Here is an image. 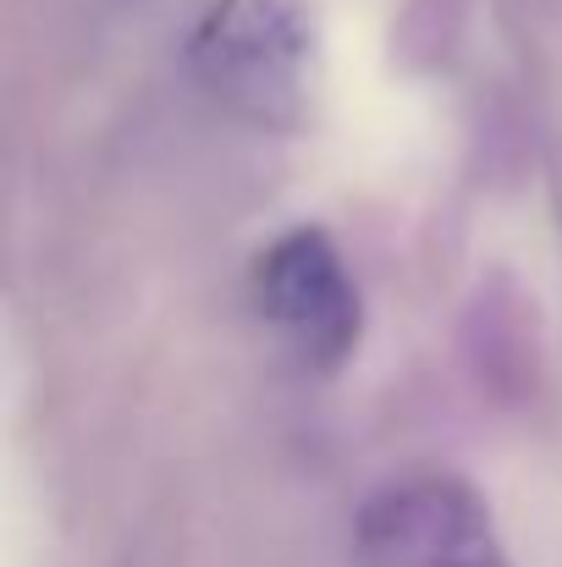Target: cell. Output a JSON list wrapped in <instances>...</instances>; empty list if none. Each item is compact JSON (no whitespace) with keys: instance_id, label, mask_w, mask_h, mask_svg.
I'll return each mask as SVG.
<instances>
[{"instance_id":"1","label":"cell","mask_w":562,"mask_h":567,"mask_svg":"<svg viewBox=\"0 0 562 567\" xmlns=\"http://www.w3.org/2000/svg\"><path fill=\"white\" fill-rule=\"evenodd\" d=\"M198 78L254 122H293L309 105L315 22L304 0H215L193 33Z\"/></svg>"},{"instance_id":"2","label":"cell","mask_w":562,"mask_h":567,"mask_svg":"<svg viewBox=\"0 0 562 567\" xmlns=\"http://www.w3.org/2000/svg\"><path fill=\"white\" fill-rule=\"evenodd\" d=\"M354 546L365 567H508L486 502L436 474L370 496Z\"/></svg>"},{"instance_id":"3","label":"cell","mask_w":562,"mask_h":567,"mask_svg":"<svg viewBox=\"0 0 562 567\" xmlns=\"http://www.w3.org/2000/svg\"><path fill=\"white\" fill-rule=\"evenodd\" d=\"M259 315L309 370H337L359 342V292L326 231L304 226L265 248L259 259Z\"/></svg>"}]
</instances>
